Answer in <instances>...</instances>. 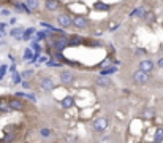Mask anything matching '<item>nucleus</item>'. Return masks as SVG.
Masks as SVG:
<instances>
[{
	"mask_svg": "<svg viewBox=\"0 0 163 143\" xmlns=\"http://www.w3.org/2000/svg\"><path fill=\"white\" fill-rule=\"evenodd\" d=\"M92 127H94L95 132H105L106 127H108V119H106L105 116H100L97 118L94 122H92Z\"/></svg>",
	"mask_w": 163,
	"mask_h": 143,
	"instance_id": "1",
	"label": "nucleus"
},
{
	"mask_svg": "<svg viewBox=\"0 0 163 143\" xmlns=\"http://www.w3.org/2000/svg\"><path fill=\"white\" fill-rule=\"evenodd\" d=\"M149 80V75L146 72H141V70H136L133 73V81L136 83V84H146Z\"/></svg>",
	"mask_w": 163,
	"mask_h": 143,
	"instance_id": "4",
	"label": "nucleus"
},
{
	"mask_svg": "<svg viewBox=\"0 0 163 143\" xmlns=\"http://www.w3.org/2000/svg\"><path fill=\"white\" fill-rule=\"evenodd\" d=\"M57 22H59L60 27H63V29H67V27L73 26V19H71L68 15H59V16H57Z\"/></svg>",
	"mask_w": 163,
	"mask_h": 143,
	"instance_id": "5",
	"label": "nucleus"
},
{
	"mask_svg": "<svg viewBox=\"0 0 163 143\" xmlns=\"http://www.w3.org/2000/svg\"><path fill=\"white\" fill-rule=\"evenodd\" d=\"M73 26L78 27V29H87V27H89V21L82 16H74L73 18Z\"/></svg>",
	"mask_w": 163,
	"mask_h": 143,
	"instance_id": "6",
	"label": "nucleus"
},
{
	"mask_svg": "<svg viewBox=\"0 0 163 143\" xmlns=\"http://www.w3.org/2000/svg\"><path fill=\"white\" fill-rule=\"evenodd\" d=\"M16 97H25V99L32 100V102H36V97L33 94H29V92H16Z\"/></svg>",
	"mask_w": 163,
	"mask_h": 143,
	"instance_id": "16",
	"label": "nucleus"
},
{
	"mask_svg": "<svg viewBox=\"0 0 163 143\" xmlns=\"http://www.w3.org/2000/svg\"><path fill=\"white\" fill-rule=\"evenodd\" d=\"M40 89L44 91V92H51L54 89V80L51 76H46L40 81Z\"/></svg>",
	"mask_w": 163,
	"mask_h": 143,
	"instance_id": "3",
	"label": "nucleus"
},
{
	"mask_svg": "<svg viewBox=\"0 0 163 143\" xmlns=\"http://www.w3.org/2000/svg\"><path fill=\"white\" fill-rule=\"evenodd\" d=\"M157 64H158V67H160V68H163V57H162V59H158V62H157Z\"/></svg>",
	"mask_w": 163,
	"mask_h": 143,
	"instance_id": "35",
	"label": "nucleus"
},
{
	"mask_svg": "<svg viewBox=\"0 0 163 143\" xmlns=\"http://www.w3.org/2000/svg\"><path fill=\"white\" fill-rule=\"evenodd\" d=\"M73 103H74V99H73V97H67V99H63V100H62L63 108H70V107H73Z\"/></svg>",
	"mask_w": 163,
	"mask_h": 143,
	"instance_id": "21",
	"label": "nucleus"
},
{
	"mask_svg": "<svg viewBox=\"0 0 163 143\" xmlns=\"http://www.w3.org/2000/svg\"><path fill=\"white\" fill-rule=\"evenodd\" d=\"M97 84L98 86H101V87H108L109 84H111V81H109V78H106V76H98L97 78Z\"/></svg>",
	"mask_w": 163,
	"mask_h": 143,
	"instance_id": "11",
	"label": "nucleus"
},
{
	"mask_svg": "<svg viewBox=\"0 0 163 143\" xmlns=\"http://www.w3.org/2000/svg\"><path fill=\"white\" fill-rule=\"evenodd\" d=\"M144 54H146V49H144V48L136 49V56H144Z\"/></svg>",
	"mask_w": 163,
	"mask_h": 143,
	"instance_id": "30",
	"label": "nucleus"
},
{
	"mask_svg": "<svg viewBox=\"0 0 163 143\" xmlns=\"http://www.w3.org/2000/svg\"><path fill=\"white\" fill-rule=\"evenodd\" d=\"M46 65H48V67H51V68H54V67H62V62L54 61V59H49V61L46 62Z\"/></svg>",
	"mask_w": 163,
	"mask_h": 143,
	"instance_id": "22",
	"label": "nucleus"
},
{
	"mask_svg": "<svg viewBox=\"0 0 163 143\" xmlns=\"http://www.w3.org/2000/svg\"><path fill=\"white\" fill-rule=\"evenodd\" d=\"M22 59H24L25 62H33L35 53L32 51V48H25V49H24V56H22Z\"/></svg>",
	"mask_w": 163,
	"mask_h": 143,
	"instance_id": "10",
	"label": "nucleus"
},
{
	"mask_svg": "<svg viewBox=\"0 0 163 143\" xmlns=\"http://www.w3.org/2000/svg\"><path fill=\"white\" fill-rule=\"evenodd\" d=\"M21 73H17V72H15V73H13V75H11V81L13 83H15V84H19V83H22L21 81Z\"/></svg>",
	"mask_w": 163,
	"mask_h": 143,
	"instance_id": "23",
	"label": "nucleus"
},
{
	"mask_svg": "<svg viewBox=\"0 0 163 143\" xmlns=\"http://www.w3.org/2000/svg\"><path fill=\"white\" fill-rule=\"evenodd\" d=\"M22 34H24V29H21V27H15L10 30V35L16 37V38H22Z\"/></svg>",
	"mask_w": 163,
	"mask_h": 143,
	"instance_id": "14",
	"label": "nucleus"
},
{
	"mask_svg": "<svg viewBox=\"0 0 163 143\" xmlns=\"http://www.w3.org/2000/svg\"><path fill=\"white\" fill-rule=\"evenodd\" d=\"M139 70H141V72H146V73L152 72V70H154V62L149 61V59H146V61H141V62H139Z\"/></svg>",
	"mask_w": 163,
	"mask_h": 143,
	"instance_id": "7",
	"label": "nucleus"
},
{
	"mask_svg": "<svg viewBox=\"0 0 163 143\" xmlns=\"http://www.w3.org/2000/svg\"><path fill=\"white\" fill-rule=\"evenodd\" d=\"M10 72H11V73H15V72H16V64H13V65L10 67Z\"/></svg>",
	"mask_w": 163,
	"mask_h": 143,
	"instance_id": "34",
	"label": "nucleus"
},
{
	"mask_svg": "<svg viewBox=\"0 0 163 143\" xmlns=\"http://www.w3.org/2000/svg\"><path fill=\"white\" fill-rule=\"evenodd\" d=\"M152 143H160V142H152Z\"/></svg>",
	"mask_w": 163,
	"mask_h": 143,
	"instance_id": "38",
	"label": "nucleus"
},
{
	"mask_svg": "<svg viewBox=\"0 0 163 143\" xmlns=\"http://www.w3.org/2000/svg\"><path fill=\"white\" fill-rule=\"evenodd\" d=\"M10 107H11V110H24V102H22V100H19V99H11L10 102Z\"/></svg>",
	"mask_w": 163,
	"mask_h": 143,
	"instance_id": "9",
	"label": "nucleus"
},
{
	"mask_svg": "<svg viewBox=\"0 0 163 143\" xmlns=\"http://www.w3.org/2000/svg\"><path fill=\"white\" fill-rule=\"evenodd\" d=\"M7 70H8V65H5V64H2V65H0V73H2V75H5V73H7Z\"/></svg>",
	"mask_w": 163,
	"mask_h": 143,
	"instance_id": "29",
	"label": "nucleus"
},
{
	"mask_svg": "<svg viewBox=\"0 0 163 143\" xmlns=\"http://www.w3.org/2000/svg\"><path fill=\"white\" fill-rule=\"evenodd\" d=\"M0 15H2V16H10V10L3 8V10H0Z\"/></svg>",
	"mask_w": 163,
	"mask_h": 143,
	"instance_id": "31",
	"label": "nucleus"
},
{
	"mask_svg": "<svg viewBox=\"0 0 163 143\" xmlns=\"http://www.w3.org/2000/svg\"><path fill=\"white\" fill-rule=\"evenodd\" d=\"M3 76H5V75H2V73H0V81H2V80H3Z\"/></svg>",
	"mask_w": 163,
	"mask_h": 143,
	"instance_id": "36",
	"label": "nucleus"
},
{
	"mask_svg": "<svg viewBox=\"0 0 163 143\" xmlns=\"http://www.w3.org/2000/svg\"><path fill=\"white\" fill-rule=\"evenodd\" d=\"M2 35H3V34H2V32H0V38H2Z\"/></svg>",
	"mask_w": 163,
	"mask_h": 143,
	"instance_id": "37",
	"label": "nucleus"
},
{
	"mask_svg": "<svg viewBox=\"0 0 163 143\" xmlns=\"http://www.w3.org/2000/svg\"><path fill=\"white\" fill-rule=\"evenodd\" d=\"M46 8H48L49 11H54L59 8V2L57 0H46Z\"/></svg>",
	"mask_w": 163,
	"mask_h": 143,
	"instance_id": "13",
	"label": "nucleus"
},
{
	"mask_svg": "<svg viewBox=\"0 0 163 143\" xmlns=\"http://www.w3.org/2000/svg\"><path fill=\"white\" fill-rule=\"evenodd\" d=\"M5 29H7V24H5V22H0V32L5 34Z\"/></svg>",
	"mask_w": 163,
	"mask_h": 143,
	"instance_id": "33",
	"label": "nucleus"
},
{
	"mask_svg": "<svg viewBox=\"0 0 163 143\" xmlns=\"http://www.w3.org/2000/svg\"><path fill=\"white\" fill-rule=\"evenodd\" d=\"M163 140V129H157L155 132V142H162Z\"/></svg>",
	"mask_w": 163,
	"mask_h": 143,
	"instance_id": "26",
	"label": "nucleus"
},
{
	"mask_svg": "<svg viewBox=\"0 0 163 143\" xmlns=\"http://www.w3.org/2000/svg\"><path fill=\"white\" fill-rule=\"evenodd\" d=\"M59 76H60V81H62L63 84H71V83H74V80H76V75L70 70H62L59 73Z\"/></svg>",
	"mask_w": 163,
	"mask_h": 143,
	"instance_id": "2",
	"label": "nucleus"
},
{
	"mask_svg": "<svg viewBox=\"0 0 163 143\" xmlns=\"http://www.w3.org/2000/svg\"><path fill=\"white\" fill-rule=\"evenodd\" d=\"M143 114H144L147 119H151V118H154V114H155V113H154L152 108H147V110H144V111H143Z\"/></svg>",
	"mask_w": 163,
	"mask_h": 143,
	"instance_id": "25",
	"label": "nucleus"
},
{
	"mask_svg": "<svg viewBox=\"0 0 163 143\" xmlns=\"http://www.w3.org/2000/svg\"><path fill=\"white\" fill-rule=\"evenodd\" d=\"M32 49L35 51V54H36V56H40V54H41V51H43L41 45H38V41H36V40H33V43H32Z\"/></svg>",
	"mask_w": 163,
	"mask_h": 143,
	"instance_id": "19",
	"label": "nucleus"
},
{
	"mask_svg": "<svg viewBox=\"0 0 163 143\" xmlns=\"http://www.w3.org/2000/svg\"><path fill=\"white\" fill-rule=\"evenodd\" d=\"M147 13H146V8H136V10H133L132 13H130V16H146Z\"/></svg>",
	"mask_w": 163,
	"mask_h": 143,
	"instance_id": "18",
	"label": "nucleus"
},
{
	"mask_svg": "<svg viewBox=\"0 0 163 143\" xmlns=\"http://www.w3.org/2000/svg\"><path fill=\"white\" fill-rule=\"evenodd\" d=\"M21 76H22V78H32V76H33V70H25V72H22Z\"/></svg>",
	"mask_w": 163,
	"mask_h": 143,
	"instance_id": "27",
	"label": "nucleus"
},
{
	"mask_svg": "<svg viewBox=\"0 0 163 143\" xmlns=\"http://www.w3.org/2000/svg\"><path fill=\"white\" fill-rule=\"evenodd\" d=\"M51 43H52V46H54L55 51L60 53L62 49H65V48L68 46V40H52Z\"/></svg>",
	"mask_w": 163,
	"mask_h": 143,
	"instance_id": "8",
	"label": "nucleus"
},
{
	"mask_svg": "<svg viewBox=\"0 0 163 143\" xmlns=\"http://www.w3.org/2000/svg\"><path fill=\"white\" fill-rule=\"evenodd\" d=\"M21 84H22V87H24V89H30V83H29V81H22Z\"/></svg>",
	"mask_w": 163,
	"mask_h": 143,
	"instance_id": "32",
	"label": "nucleus"
},
{
	"mask_svg": "<svg viewBox=\"0 0 163 143\" xmlns=\"http://www.w3.org/2000/svg\"><path fill=\"white\" fill-rule=\"evenodd\" d=\"M35 34V29L33 27H29V29H24V34H22V40H29L32 35Z\"/></svg>",
	"mask_w": 163,
	"mask_h": 143,
	"instance_id": "17",
	"label": "nucleus"
},
{
	"mask_svg": "<svg viewBox=\"0 0 163 143\" xmlns=\"http://www.w3.org/2000/svg\"><path fill=\"white\" fill-rule=\"evenodd\" d=\"M25 3H27V7H29L32 11H36L38 7H40V0H27Z\"/></svg>",
	"mask_w": 163,
	"mask_h": 143,
	"instance_id": "15",
	"label": "nucleus"
},
{
	"mask_svg": "<svg viewBox=\"0 0 163 143\" xmlns=\"http://www.w3.org/2000/svg\"><path fill=\"white\" fill-rule=\"evenodd\" d=\"M116 72H117V67H116V65H109V67L103 68V70L100 72V75L101 76H108V75H111V73H116Z\"/></svg>",
	"mask_w": 163,
	"mask_h": 143,
	"instance_id": "12",
	"label": "nucleus"
},
{
	"mask_svg": "<svg viewBox=\"0 0 163 143\" xmlns=\"http://www.w3.org/2000/svg\"><path fill=\"white\" fill-rule=\"evenodd\" d=\"M108 8H109L108 5H101V3H95V10H105V11H106Z\"/></svg>",
	"mask_w": 163,
	"mask_h": 143,
	"instance_id": "28",
	"label": "nucleus"
},
{
	"mask_svg": "<svg viewBox=\"0 0 163 143\" xmlns=\"http://www.w3.org/2000/svg\"><path fill=\"white\" fill-rule=\"evenodd\" d=\"M40 135H41V137H51V135H52V129H49V127H41V129H40Z\"/></svg>",
	"mask_w": 163,
	"mask_h": 143,
	"instance_id": "20",
	"label": "nucleus"
},
{
	"mask_svg": "<svg viewBox=\"0 0 163 143\" xmlns=\"http://www.w3.org/2000/svg\"><path fill=\"white\" fill-rule=\"evenodd\" d=\"M48 38V32H36V37H35V40L36 41H40V40H46Z\"/></svg>",
	"mask_w": 163,
	"mask_h": 143,
	"instance_id": "24",
	"label": "nucleus"
}]
</instances>
